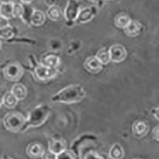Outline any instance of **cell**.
I'll return each mask as SVG.
<instances>
[{
    "label": "cell",
    "mask_w": 159,
    "mask_h": 159,
    "mask_svg": "<svg viewBox=\"0 0 159 159\" xmlns=\"http://www.w3.org/2000/svg\"><path fill=\"white\" fill-rule=\"evenodd\" d=\"M14 28L8 24L0 29V37L5 40L11 39L14 36Z\"/></svg>",
    "instance_id": "cell-24"
},
{
    "label": "cell",
    "mask_w": 159,
    "mask_h": 159,
    "mask_svg": "<svg viewBox=\"0 0 159 159\" xmlns=\"http://www.w3.org/2000/svg\"><path fill=\"white\" fill-rule=\"evenodd\" d=\"M132 159H141V158H132Z\"/></svg>",
    "instance_id": "cell-32"
},
{
    "label": "cell",
    "mask_w": 159,
    "mask_h": 159,
    "mask_svg": "<svg viewBox=\"0 0 159 159\" xmlns=\"http://www.w3.org/2000/svg\"><path fill=\"white\" fill-rule=\"evenodd\" d=\"M103 65L98 59L96 56H90L88 57L84 62L85 70L93 75L99 73L103 69Z\"/></svg>",
    "instance_id": "cell-9"
},
{
    "label": "cell",
    "mask_w": 159,
    "mask_h": 159,
    "mask_svg": "<svg viewBox=\"0 0 159 159\" xmlns=\"http://www.w3.org/2000/svg\"><path fill=\"white\" fill-rule=\"evenodd\" d=\"M95 56L103 66L108 65L111 62L109 48L102 47L99 48Z\"/></svg>",
    "instance_id": "cell-23"
},
{
    "label": "cell",
    "mask_w": 159,
    "mask_h": 159,
    "mask_svg": "<svg viewBox=\"0 0 159 159\" xmlns=\"http://www.w3.org/2000/svg\"><path fill=\"white\" fill-rule=\"evenodd\" d=\"M108 157L110 159H122L125 157V150L122 146L118 143H114L109 150Z\"/></svg>",
    "instance_id": "cell-21"
},
{
    "label": "cell",
    "mask_w": 159,
    "mask_h": 159,
    "mask_svg": "<svg viewBox=\"0 0 159 159\" xmlns=\"http://www.w3.org/2000/svg\"><path fill=\"white\" fill-rule=\"evenodd\" d=\"M96 139V137L93 135H83L72 143L70 150L74 153L78 159H82V155L80 154V148L82 144L87 140H94Z\"/></svg>",
    "instance_id": "cell-14"
},
{
    "label": "cell",
    "mask_w": 159,
    "mask_h": 159,
    "mask_svg": "<svg viewBox=\"0 0 159 159\" xmlns=\"http://www.w3.org/2000/svg\"><path fill=\"white\" fill-rule=\"evenodd\" d=\"M57 159H78L71 150H66L57 155Z\"/></svg>",
    "instance_id": "cell-27"
},
{
    "label": "cell",
    "mask_w": 159,
    "mask_h": 159,
    "mask_svg": "<svg viewBox=\"0 0 159 159\" xmlns=\"http://www.w3.org/2000/svg\"><path fill=\"white\" fill-rule=\"evenodd\" d=\"M25 14V5L22 3H15L14 7V18H19L22 20Z\"/></svg>",
    "instance_id": "cell-25"
},
{
    "label": "cell",
    "mask_w": 159,
    "mask_h": 159,
    "mask_svg": "<svg viewBox=\"0 0 159 159\" xmlns=\"http://www.w3.org/2000/svg\"><path fill=\"white\" fill-rule=\"evenodd\" d=\"M150 127L147 121L143 120H136L132 126V130L134 136L137 139H141L147 135Z\"/></svg>",
    "instance_id": "cell-10"
},
{
    "label": "cell",
    "mask_w": 159,
    "mask_h": 159,
    "mask_svg": "<svg viewBox=\"0 0 159 159\" xmlns=\"http://www.w3.org/2000/svg\"><path fill=\"white\" fill-rule=\"evenodd\" d=\"M24 69L22 65L17 61L8 63L3 68V75L7 80L11 82H17L22 78Z\"/></svg>",
    "instance_id": "cell-4"
},
{
    "label": "cell",
    "mask_w": 159,
    "mask_h": 159,
    "mask_svg": "<svg viewBox=\"0 0 159 159\" xmlns=\"http://www.w3.org/2000/svg\"><path fill=\"white\" fill-rule=\"evenodd\" d=\"M143 29V27L140 22L132 19L130 24L124 30V31L129 37H136L141 33Z\"/></svg>",
    "instance_id": "cell-15"
},
{
    "label": "cell",
    "mask_w": 159,
    "mask_h": 159,
    "mask_svg": "<svg viewBox=\"0 0 159 159\" xmlns=\"http://www.w3.org/2000/svg\"><path fill=\"white\" fill-rule=\"evenodd\" d=\"M47 16L51 20L58 21L61 19L64 14L60 7L54 4L49 6L47 11Z\"/></svg>",
    "instance_id": "cell-22"
},
{
    "label": "cell",
    "mask_w": 159,
    "mask_h": 159,
    "mask_svg": "<svg viewBox=\"0 0 159 159\" xmlns=\"http://www.w3.org/2000/svg\"><path fill=\"white\" fill-rule=\"evenodd\" d=\"M14 2H2L0 4V16L2 19L6 20L14 18Z\"/></svg>",
    "instance_id": "cell-13"
},
{
    "label": "cell",
    "mask_w": 159,
    "mask_h": 159,
    "mask_svg": "<svg viewBox=\"0 0 159 159\" xmlns=\"http://www.w3.org/2000/svg\"><path fill=\"white\" fill-rule=\"evenodd\" d=\"M11 93L14 94L19 101L24 100L28 96V91L27 88L22 84L18 83L13 85L10 90Z\"/></svg>",
    "instance_id": "cell-17"
},
{
    "label": "cell",
    "mask_w": 159,
    "mask_h": 159,
    "mask_svg": "<svg viewBox=\"0 0 159 159\" xmlns=\"http://www.w3.org/2000/svg\"><path fill=\"white\" fill-rule=\"evenodd\" d=\"M97 14V9L94 6L81 7L76 22L79 24H86L94 18Z\"/></svg>",
    "instance_id": "cell-8"
},
{
    "label": "cell",
    "mask_w": 159,
    "mask_h": 159,
    "mask_svg": "<svg viewBox=\"0 0 159 159\" xmlns=\"http://www.w3.org/2000/svg\"><path fill=\"white\" fill-rule=\"evenodd\" d=\"M58 73V70L52 69L43 66L40 62L37 64L33 68V74L37 80L46 82L54 79Z\"/></svg>",
    "instance_id": "cell-5"
},
{
    "label": "cell",
    "mask_w": 159,
    "mask_h": 159,
    "mask_svg": "<svg viewBox=\"0 0 159 159\" xmlns=\"http://www.w3.org/2000/svg\"><path fill=\"white\" fill-rule=\"evenodd\" d=\"M82 158V159H105L102 155L93 150H90L85 152Z\"/></svg>",
    "instance_id": "cell-26"
},
{
    "label": "cell",
    "mask_w": 159,
    "mask_h": 159,
    "mask_svg": "<svg viewBox=\"0 0 159 159\" xmlns=\"http://www.w3.org/2000/svg\"><path fill=\"white\" fill-rule=\"evenodd\" d=\"M48 150L58 155L67 150V143L63 138H51L48 141Z\"/></svg>",
    "instance_id": "cell-12"
},
{
    "label": "cell",
    "mask_w": 159,
    "mask_h": 159,
    "mask_svg": "<svg viewBox=\"0 0 159 159\" xmlns=\"http://www.w3.org/2000/svg\"><path fill=\"white\" fill-rule=\"evenodd\" d=\"M46 21V16L42 10L34 9L30 19V25L39 27L45 24Z\"/></svg>",
    "instance_id": "cell-19"
},
{
    "label": "cell",
    "mask_w": 159,
    "mask_h": 159,
    "mask_svg": "<svg viewBox=\"0 0 159 159\" xmlns=\"http://www.w3.org/2000/svg\"><path fill=\"white\" fill-rule=\"evenodd\" d=\"M41 159H57V155L52 153L48 150L47 151H45Z\"/></svg>",
    "instance_id": "cell-28"
},
{
    "label": "cell",
    "mask_w": 159,
    "mask_h": 159,
    "mask_svg": "<svg viewBox=\"0 0 159 159\" xmlns=\"http://www.w3.org/2000/svg\"><path fill=\"white\" fill-rule=\"evenodd\" d=\"M40 63L48 68L58 70L61 64V59L55 54H47L42 57Z\"/></svg>",
    "instance_id": "cell-16"
},
{
    "label": "cell",
    "mask_w": 159,
    "mask_h": 159,
    "mask_svg": "<svg viewBox=\"0 0 159 159\" xmlns=\"http://www.w3.org/2000/svg\"><path fill=\"white\" fill-rule=\"evenodd\" d=\"M27 121V118L19 111H10L7 113L2 120L5 128L14 133L22 132Z\"/></svg>",
    "instance_id": "cell-3"
},
{
    "label": "cell",
    "mask_w": 159,
    "mask_h": 159,
    "mask_svg": "<svg viewBox=\"0 0 159 159\" xmlns=\"http://www.w3.org/2000/svg\"><path fill=\"white\" fill-rule=\"evenodd\" d=\"M111 61L115 63H120L125 60L127 57V51L125 47L119 43L111 45L109 48Z\"/></svg>",
    "instance_id": "cell-6"
},
{
    "label": "cell",
    "mask_w": 159,
    "mask_h": 159,
    "mask_svg": "<svg viewBox=\"0 0 159 159\" xmlns=\"http://www.w3.org/2000/svg\"><path fill=\"white\" fill-rule=\"evenodd\" d=\"M45 148L39 143H31L26 147V154L32 159L42 158L45 152Z\"/></svg>",
    "instance_id": "cell-11"
},
{
    "label": "cell",
    "mask_w": 159,
    "mask_h": 159,
    "mask_svg": "<svg viewBox=\"0 0 159 159\" xmlns=\"http://www.w3.org/2000/svg\"><path fill=\"white\" fill-rule=\"evenodd\" d=\"M152 136L154 139L159 142V125L153 128L152 130Z\"/></svg>",
    "instance_id": "cell-29"
},
{
    "label": "cell",
    "mask_w": 159,
    "mask_h": 159,
    "mask_svg": "<svg viewBox=\"0 0 159 159\" xmlns=\"http://www.w3.org/2000/svg\"><path fill=\"white\" fill-rule=\"evenodd\" d=\"M86 92L80 84H71L57 92L50 98L54 103L71 104L83 101L86 97Z\"/></svg>",
    "instance_id": "cell-1"
},
{
    "label": "cell",
    "mask_w": 159,
    "mask_h": 159,
    "mask_svg": "<svg viewBox=\"0 0 159 159\" xmlns=\"http://www.w3.org/2000/svg\"><path fill=\"white\" fill-rule=\"evenodd\" d=\"M152 114L153 115L155 118H156L157 120L159 121V107L153 108L152 110Z\"/></svg>",
    "instance_id": "cell-30"
},
{
    "label": "cell",
    "mask_w": 159,
    "mask_h": 159,
    "mask_svg": "<svg viewBox=\"0 0 159 159\" xmlns=\"http://www.w3.org/2000/svg\"><path fill=\"white\" fill-rule=\"evenodd\" d=\"M18 99L13 94L11 91H8L3 95L2 99V104L8 109H14L19 103Z\"/></svg>",
    "instance_id": "cell-20"
},
{
    "label": "cell",
    "mask_w": 159,
    "mask_h": 159,
    "mask_svg": "<svg viewBox=\"0 0 159 159\" xmlns=\"http://www.w3.org/2000/svg\"><path fill=\"white\" fill-rule=\"evenodd\" d=\"M80 8L76 1H68L64 11V17L66 20L68 22H76Z\"/></svg>",
    "instance_id": "cell-7"
},
{
    "label": "cell",
    "mask_w": 159,
    "mask_h": 159,
    "mask_svg": "<svg viewBox=\"0 0 159 159\" xmlns=\"http://www.w3.org/2000/svg\"><path fill=\"white\" fill-rule=\"evenodd\" d=\"M132 19L129 15L125 12H120L118 14L114 19V24L118 29L124 30L130 24Z\"/></svg>",
    "instance_id": "cell-18"
},
{
    "label": "cell",
    "mask_w": 159,
    "mask_h": 159,
    "mask_svg": "<svg viewBox=\"0 0 159 159\" xmlns=\"http://www.w3.org/2000/svg\"><path fill=\"white\" fill-rule=\"evenodd\" d=\"M50 111V107L47 104H40L36 106L29 112L22 132L30 128H36L42 125L47 120Z\"/></svg>",
    "instance_id": "cell-2"
},
{
    "label": "cell",
    "mask_w": 159,
    "mask_h": 159,
    "mask_svg": "<svg viewBox=\"0 0 159 159\" xmlns=\"http://www.w3.org/2000/svg\"><path fill=\"white\" fill-rule=\"evenodd\" d=\"M3 159H14V158H10V157H6V158H3Z\"/></svg>",
    "instance_id": "cell-31"
}]
</instances>
